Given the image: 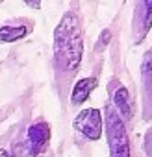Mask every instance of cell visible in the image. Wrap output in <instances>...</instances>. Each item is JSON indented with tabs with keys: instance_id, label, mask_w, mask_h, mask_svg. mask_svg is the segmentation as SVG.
I'll list each match as a JSON object with an SVG mask.
<instances>
[{
	"instance_id": "6da1fadb",
	"label": "cell",
	"mask_w": 152,
	"mask_h": 157,
	"mask_svg": "<svg viewBox=\"0 0 152 157\" xmlns=\"http://www.w3.org/2000/svg\"><path fill=\"white\" fill-rule=\"evenodd\" d=\"M84 54V37L80 19L67 11L54 30V59L65 72H74L80 67Z\"/></svg>"
},
{
	"instance_id": "7a4b0ae2",
	"label": "cell",
	"mask_w": 152,
	"mask_h": 157,
	"mask_svg": "<svg viewBox=\"0 0 152 157\" xmlns=\"http://www.w3.org/2000/svg\"><path fill=\"white\" fill-rule=\"evenodd\" d=\"M106 137L110 157H130V139L126 133V126L119 113L111 107L106 109Z\"/></svg>"
},
{
	"instance_id": "3957f363",
	"label": "cell",
	"mask_w": 152,
	"mask_h": 157,
	"mask_svg": "<svg viewBox=\"0 0 152 157\" xmlns=\"http://www.w3.org/2000/svg\"><path fill=\"white\" fill-rule=\"evenodd\" d=\"M72 128L89 140H98L104 133V118L100 109L97 107L82 109L72 120Z\"/></svg>"
},
{
	"instance_id": "277c9868",
	"label": "cell",
	"mask_w": 152,
	"mask_h": 157,
	"mask_svg": "<svg viewBox=\"0 0 152 157\" xmlns=\"http://www.w3.org/2000/svg\"><path fill=\"white\" fill-rule=\"evenodd\" d=\"M48 142H50V126L45 120H39L28 126L22 148L19 150L24 151V157H35L48 148Z\"/></svg>"
},
{
	"instance_id": "5b68a950",
	"label": "cell",
	"mask_w": 152,
	"mask_h": 157,
	"mask_svg": "<svg viewBox=\"0 0 152 157\" xmlns=\"http://www.w3.org/2000/svg\"><path fill=\"white\" fill-rule=\"evenodd\" d=\"M95 87H97L95 78H80V80L74 83L72 91H70V104L72 105H82L91 96Z\"/></svg>"
},
{
	"instance_id": "8992f818",
	"label": "cell",
	"mask_w": 152,
	"mask_h": 157,
	"mask_svg": "<svg viewBox=\"0 0 152 157\" xmlns=\"http://www.w3.org/2000/svg\"><path fill=\"white\" fill-rule=\"evenodd\" d=\"M113 107L119 113L122 120H128L132 117V104H130V94L124 85H119L117 91L113 93Z\"/></svg>"
},
{
	"instance_id": "52a82bcc",
	"label": "cell",
	"mask_w": 152,
	"mask_h": 157,
	"mask_svg": "<svg viewBox=\"0 0 152 157\" xmlns=\"http://www.w3.org/2000/svg\"><path fill=\"white\" fill-rule=\"evenodd\" d=\"M28 26L21 24V26H2L0 28V41L2 43H15L22 37L28 35Z\"/></svg>"
},
{
	"instance_id": "ba28073f",
	"label": "cell",
	"mask_w": 152,
	"mask_h": 157,
	"mask_svg": "<svg viewBox=\"0 0 152 157\" xmlns=\"http://www.w3.org/2000/svg\"><path fill=\"white\" fill-rule=\"evenodd\" d=\"M141 72H143V83H145V91L150 93L152 96V48L145 54L143 57V67H141Z\"/></svg>"
},
{
	"instance_id": "9c48e42d",
	"label": "cell",
	"mask_w": 152,
	"mask_h": 157,
	"mask_svg": "<svg viewBox=\"0 0 152 157\" xmlns=\"http://www.w3.org/2000/svg\"><path fill=\"white\" fill-rule=\"evenodd\" d=\"M139 10L143 19V32L152 26V0H139Z\"/></svg>"
},
{
	"instance_id": "30bf717a",
	"label": "cell",
	"mask_w": 152,
	"mask_h": 157,
	"mask_svg": "<svg viewBox=\"0 0 152 157\" xmlns=\"http://www.w3.org/2000/svg\"><path fill=\"white\" fill-rule=\"evenodd\" d=\"M145 151L146 157H152V129H148L145 135Z\"/></svg>"
},
{
	"instance_id": "8fae6325",
	"label": "cell",
	"mask_w": 152,
	"mask_h": 157,
	"mask_svg": "<svg viewBox=\"0 0 152 157\" xmlns=\"http://www.w3.org/2000/svg\"><path fill=\"white\" fill-rule=\"evenodd\" d=\"M110 37H111V33H110V30H104L102 33H100V39H98V46H97V50H102L106 44H108V41H110Z\"/></svg>"
},
{
	"instance_id": "7c38bea8",
	"label": "cell",
	"mask_w": 152,
	"mask_h": 157,
	"mask_svg": "<svg viewBox=\"0 0 152 157\" xmlns=\"http://www.w3.org/2000/svg\"><path fill=\"white\" fill-rule=\"evenodd\" d=\"M24 4L30 6L32 10H39L41 8V0H24Z\"/></svg>"
},
{
	"instance_id": "4fadbf2b",
	"label": "cell",
	"mask_w": 152,
	"mask_h": 157,
	"mask_svg": "<svg viewBox=\"0 0 152 157\" xmlns=\"http://www.w3.org/2000/svg\"><path fill=\"white\" fill-rule=\"evenodd\" d=\"M0 157H10V151L6 148H0Z\"/></svg>"
}]
</instances>
